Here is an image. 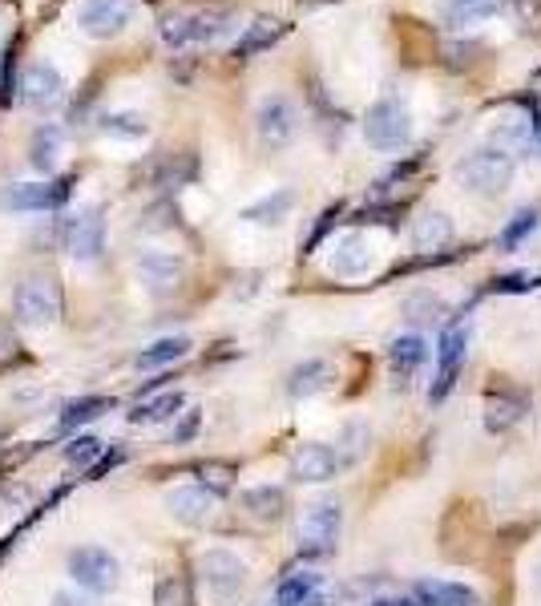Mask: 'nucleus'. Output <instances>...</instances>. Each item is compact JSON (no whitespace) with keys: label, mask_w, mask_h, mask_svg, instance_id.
Instances as JSON below:
<instances>
[{"label":"nucleus","mask_w":541,"mask_h":606,"mask_svg":"<svg viewBox=\"0 0 541 606\" xmlns=\"http://www.w3.org/2000/svg\"><path fill=\"white\" fill-rule=\"evenodd\" d=\"M235 25V9L227 5H194V9H170L158 17V37L170 49H186V45H210L227 37Z\"/></svg>","instance_id":"obj_1"},{"label":"nucleus","mask_w":541,"mask_h":606,"mask_svg":"<svg viewBox=\"0 0 541 606\" xmlns=\"http://www.w3.org/2000/svg\"><path fill=\"white\" fill-rule=\"evenodd\" d=\"M513 170H517V162L501 146H481V150H473L469 158L457 162V178L473 194H505L509 182H513Z\"/></svg>","instance_id":"obj_2"},{"label":"nucleus","mask_w":541,"mask_h":606,"mask_svg":"<svg viewBox=\"0 0 541 606\" xmlns=\"http://www.w3.org/2000/svg\"><path fill=\"white\" fill-rule=\"evenodd\" d=\"M13 316L25 328H49L61 316V287L49 275H29L21 279L17 295H13Z\"/></svg>","instance_id":"obj_3"},{"label":"nucleus","mask_w":541,"mask_h":606,"mask_svg":"<svg viewBox=\"0 0 541 606\" xmlns=\"http://www.w3.org/2000/svg\"><path fill=\"white\" fill-rule=\"evenodd\" d=\"M364 138L376 150H400V146H408V138H412L408 110L400 106L396 97H380L376 106L368 110V118H364Z\"/></svg>","instance_id":"obj_4"},{"label":"nucleus","mask_w":541,"mask_h":606,"mask_svg":"<svg viewBox=\"0 0 541 606\" xmlns=\"http://www.w3.org/2000/svg\"><path fill=\"white\" fill-rule=\"evenodd\" d=\"M69 574L77 586L93 590V594H110L122 578V566L110 550H97V546H81L69 554Z\"/></svg>","instance_id":"obj_5"},{"label":"nucleus","mask_w":541,"mask_h":606,"mask_svg":"<svg viewBox=\"0 0 541 606\" xmlns=\"http://www.w3.org/2000/svg\"><path fill=\"white\" fill-rule=\"evenodd\" d=\"M340 522H344V514H340L336 501L307 505L303 518H299V550L303 554H328L340 538Z\"/></svg>","instance_id":"obj_6"},{"label":"nucleus","mask_w":541,"mask_h":606,"mask_svg":"<svg viewBox=\"0 0 541 606\" xmlns=\"http://www.w3.org/2000/svg\"><path fill=\"white\" fill-rule=\"evenodd\" d=\"M255 134H259V142L263 146H271V150H279V146H287L295 134H299V110H295V101H287V97H263L259 101V110H255Z\"/></svg>","instance_id":"obj_7"},{"label":"nucleus","mask_w":541,"mask_h":606,"mask_svg":"<svg viewBox=\"0 0 541 606\" xmlns=\"http://www.w3.org/2000/svg\"><path fill=\"white\" fill-rule=\"evenodd\" d=\"M134 17V5L130 0H85L77 9V25L85 37H97V41H110L118 37Z\"/></svg>","instance_id":"obj_8"},{"label":"nucleus","mask_w":541,"mask_h":606,"mask_svg":"<svg viewBox=\"0 0 541 606\" xmlns=\"http://www.w3.org/2000/svg\"><path fill=\"white\" fill-rule=\"evenodd\" d=\"M65 251L73 255V259H97L101 251H105V211H97V207H85V211H77V215H69V223H65Z\"/></svg>","instance_id":"obj_9"},{"label":"nucleus","mask_w":541,"mask_h":606,"mask_svg":"<svg viewBox=\"0 0 541 606\" xmlns=\"http://www.w3.org/2000/svg\"><path fill=\"white\" fill-rule=\"evenodd\" d=\"M73 182H77L73 174L65 182H53V186H45V182H13L5 190V198H0V207H5V211H53L73 194Z\"/></svg>","instance_id":"obj_10"},{"label":"nucleus","mask_w":541,"mask_h":606,"mask_svg":"<svg viewBox=\"0 0 541 606\" xmlns=\"http://www.w3.org/2000/svg\"><path fill=\"white\" fill-rule=\"evenodd\" d=\"M465 352H469V328L465 324H449L441 332V344H437V380H432V400H441L453 388V380H457V372L465 364Z\"/></svg>","instance_id":"obj_11"},{"label":"nucleus","mask_w":541,"mask_h":606,"mask_svg":"<svg viewBox=\"0 0 541 606\" xmlns=\"http://www.w3.org/2000/svg\"><path fill=\"white\" fill-rule=\"evenodd\" d=\"M198 574H202V582H206L214 594H219V598L239 594L243 582H247V566H243L231 550H210V554H202Z\"/></svg>","instance_id":"obj_12"},{"label":"nucleus","mask_w":541,"mask_h":606,"mask_svg":"<svg viewBox=\"0 0 541 606\" xmlns=\"http://www.w3.org/2000/svg\"><path fill=\"white\" fill-rule=\"evenodd\" d=\"M21 93H25V101L33 110H53L57 101L65 97V77L53 69V65H33L29 73H25V81H21Z\"/></svg>","instance_id":"obj_13"},{"label":"nucleus","mask_w":541,"mask_h":606,"mask_svg":"<svg viewBox=\"0 0 541 606\" xmlns=\"http://www.w3.org/2000/svg\"><path fill=\"white\" fill-rule=\"evenodd\" d=\"M340 469V457L328 449V445H299L295 457H291V473L295 481H307V485H319V481H332Z\"/></svg>","instance_id":"obj_14"},{"label":"nucleus","mask_w":541,"mask_h":606,"mask_svg":"<svg viewBox=\"0 0 541 606\" xmlns=\"http://www.w3.org/2000/svg\"><path fill=\"white\" fill-rule=\"evenodd\" d=\"M166 505H170V514H174L178 522L202 526V522H210V514H214V493H206L202 485H178V489H170Z\"/></svg>","instance_id":"obj_15"},{"label":"nucleus","mask_w":541,"mask_h":606,"mask_svg":"<svg viewBox=\"0 0 541 606\" xmlns=\"http://www.w3.org/2000/svg\"><path fill=\"white\" fill-rule=\"evenodd\" d=\"M372 267V251H368V239L360 231H348L344 239H336L332 247V271L344 275V279H356Z\"/></svg>","instance_id":"obj_16"},{"label":"nucleus","mask_w":541,"mask_h":606,"mask_svg":"<svg viewBox=\"0 0 541 606\" xmlns=\"http://www.w3.org/2000/svg\"><path fill=\"white\" fill-rule=\"evenodd\" d=\"M138 275L150 291H170L182 279V259H174L170 251H146L138 259Z\"/></svg>","instance_id":"obj_17"},{"label":"nucleus","mask_w":541,"mask_h":606,"mask_svg":"<svg viewBox=\"0 0 541 606\" xmlns=\"http://www.w3.org/2000/svg\"><path fill=\"white\" fill-rule=\"evenodd\" d=\"M449 243H453V223H449V215L428 211V215H420V219L412 223V247H416L420 255L445 251Z\"/></svg>","instance_id":"obj_18"},{"label":"nucleus","mask_w":541,"mask_h":606,"mask_svg":"<svg viewBox=\"0 0 541 606\" xmlns=\"http://www.w3.org/2000/svg\"><path fill=\"white\" fill-rule=\"evenodd\" d=\"M283 33H287V25H283V21H275V17H259V21H251V25L243 29V37H239V45H235V57H239V61H247V57H255V53H267Z\"/></svg>","instance_id":"obj_19"},{"label":"nucleus","mask_w":541,"mask_h":606,"mask_svg":"<svg viewBox=\"0 0 541 606\" xmlns=\"http://www.w3.org/2000/svg\"><path fill=\"white\" fill-rule=\"evenodd\" d=\"M477 594L461 582H441V578H428L416 586V606H473Z\"/></svg>","instance_id":"obj_20"},{"label":"nucleus","mask_w":541,"mask_h":606,"mask_svg":"<svg viewBox=\"0 0 541 606\" xmlns=\"http://www.w3.org/2000/svg\"><path fill=\"white\" fill-rule=\"evenodd\" d=\"M243 505H247V514L259 518V522H279L287 497H283V489H275V485H255V489L243 493Z\"/></svg>","instance_id":"obj_21"},{"label":"nucleus","mask_w":541,"mask_h":606,"mask_svg":"<svg viewBox=\"0 0 541 606\" xmlns=\"http://www.w3.org/2000/svg\"><path fill=\"white\" fill-rule=\"evenodd\" d=\"M388 360H392V368H396L400 376H412V372L428 360V344H424L416 332L396 336V340H392V348H388Z\"/></svg>","instance_id":"obj_22"},{"label":"nucleus","mask_w":541,"mask_h":606,"mask_svg":"<svg viewBox=\"0 0 541 606\" xmlns=\"http://www.w3.org/2000/svg\"><path fill=\"white\" fill-rule=\"evenodd\" d=\"M57 154H61V130L57 126H41L33 134V146H29V162L37 174H53L57 170Z\"/></svg>","instance_id":"obj_23"},{"label":"nucleus","mask_w":541,"mask_h":606,"mask_svg":"<svg viewBox=\"0 0 541 606\" xmlns=\"http://www.w3.org/2000/svg\"><path fill=\"white\" fill-rule=\"evenodd\" d=\"M186 352H190V340H186V336H166V340H154L150 348H142L134 364L150 372V368H166V364H174V360H182Z\"/></svg>","instance_id":"obj_24"},{"label":"nucleus","mask_w":541,"mask_h":606,"mask_svg":"<svg viewBox=\"0 0 541 606\" xmlns=\"http://www.w3.org/2000/svg\"><path fill=\"white\" fill-rule=\"evenodd\" d=\"M114 400L110 396H81V400H69L65 413H61V429H81L89 421H97L101 413H110Z\"/></svg>","instance_id":"obj_25"},{"label":"nucleus","mask_w":541,"mask_h":606,"mask_svg":"<svg viewBox=\"0 0 541 606\" xmlns=\"http://www.w3.org/2000/svg\"><path fill=\"white\" fill-rule=\"evenodd\" d=\"M315 590H323V578L315 574V570H295V574H287L283 582H279V606H303Z\"/></svg>","instance_id":"obj_26"},{"label":"nucleus","mask_w":541,"mask_h":606,"mask_svg":"<svg viewBox=\"0 0 541 606\" xmlns=\"http://www.w3.org/2000/svg\"><path fill=\"white\" fill-rule=\"evenodd\" d=\"M287 211H291V190H275V194L259 198L255 207H247L243 219H247V223H259V227H275V223L287 219Z\"/></svg>","instance_id":"obj_27"},{"label":"nucleus","mask_w":541,"mask_h":606,"mask_svg":"<svg viewBox=\"0 0 541 606\" xmlns=\"http://www.w3.org/2000/svg\"><path fill=\"white\" fill-rule=\"evenodd\" d=\"M328 380H332V368L323 364V360H307V364H299L295 372H291V396H315V392H323L328 388Z\"/></svg>","instance_id":"obj_28"},{"label":"nucleus","mask_w":541,"mask_h":606,"mask_svg":"<svg viewBox=\"0 0 541 606\" xmlns=\"http://www.w3.org/2000/svg\"><path fill=\"white\" fill-rule=\"evenodd\" d=\"M178 409H182V392H162V396L138 404V409L130 413V421H134V425H158V421L178 417Z\"/></svg>","instance_id":"obj_29"},{"label":"nucleus","mask_w":541,"mask_h":606,"mask_svg":"<svg viewBox=\"0 0 541 606\" xmlns=\"http://www.w3.org/2000/svg\"><path fill=\"white\" fill-rule=\"evenodd\" d=\"M501 9V0H449V25L465 29V25H481Z\"/></svg>","instance_id":"obj_30"},{"label":"nucleus","mask_w":541,"mask_h":606,"mask_svg":"<svg viewBox=\"0 0 541 606\" xmlns=\"http://www.w3.org/2000/svg\"><path fill=\"white\" fill-rule=\"evenodd\" d=\"M517 421H521V400H513V396H489L485 400V425L493 433H505Z\"/></svg>","instance_id":"obj_31"},{"label":"nucleus","mask_w":541,"mask_h":606,"mask_svg":"<svg viewBox=\"0 0 541 606\" xmlns=\"http://www.w3.org/2000/svg\"><path fill=\"white\" fill-rule=\"evenodd\" d=\"M198 485L206 489V493H231V485H235V465H227V461H202L198 465Z\"/></svg>","instance_id":"obj_32"},{"label":"nucleus","mask_w":541,"mask_h":606,"mask_svg":"<svg viewBox=\"0 0 541 606\" xmlns=\"http://www.w3.org/2000/svg\"><path fill=\"white\" fill-rule=\"evenodd\" d=\"M533 227H537V211H533V207L517 211V215H513V223L501 231V247H505V251H513V247H517V243H521V239H525Z\"/></svg>","instance_id":"obj_33"},{"label":"nucleus","mask_w":541,"mask_h":606,"mask_svg":"<svg viewBox=\"0 0 541 606\" xmlns=\"http://www.w3.org/2000/svg\"><path fill=\"white\" fill-rule=\"evenodd\" d=\"M101 449H105V445H101L97 437H77L73 445H65V461L77 465V469H85V465H97Z\"/></svg>","instance_id":"obj_34"},{"label":"nucleus","mask_w":541,"mask_h":606,"mask_svg":"<svg viewBox=\"0 0 541 606\" xmlns=\"http://www.w3.org/2000/svg\"><path fill=\"white\" fill-rule=\"evenodd\" d=\"M101 126H105V134H118V138H146V130H150L138 114H110Z\"/></svg>","instance_id":"obj_35"},{"label":"nucleus","mask_w":541,"mask_h":606,"mask_svg":"<svg viewBox=\"0 0 541 606\" xmlns=\"http://www.w3.org/2000/svg\"><path fill=\"white\" fill-rule=\"evenodd\" d=\"M186 582L182 578H162L158 582V606H186Z\"/></svg>","instance_id":"obj_36"},{"label":"nucleus","mask_w":541,"mask_h":606,"mask_svg":"<svg viewBox=\"0 0 541 606\" xmlns=\"http://www.w3.org/2000/svg\"><path fill=\"white\" fill-rule=\"evenodd\" d=\"M13 89H17V85H13V49H9V53H5V81H0V106H5V101L13 97Z\"/></svg>","instance_id":"obj_37"},{"label":"nucleus","mask_w":541,"mask_h":606,"mask_svg":"<svg viewBox=\"0 0 541 606\" xmlns=\"http://www.w3.org/2000/svg\"><path fill=\"white\" fill-rule=\"evenodd\" d=\"M17 356V336L9 328H0V364H9Z\"/></svg>","instance_id":"obj_38"},{"label":"nucleus","mask_w":541,"mask_h":606,"mask_svg":"<svg viewBox=\"0 0 541 606\" xmlns=\"http://www.w3.org/2000/svg\"><path fill=\"white\" fill-rule=\"evenodd\" d=\"M198 433V413H186V421H182V429H178V441H186V437H194Z\"/></svg>","instance_id":"obj_39"},{"label":"nucleus","mask_w":541,"mask_h":606,"mask_svg":"<svg viewBox=\"0 0 541 606\" xmlns=\"http://www.w3.org/2000/svg\"><path fill=\"white\" fill-rule=\"evenodd\" d=\"M53 606H89L85 598H77V594H57L53 598Z\"/></svg>","instance_id":"obj_40"},{"label":"nucleus","mask_w":541,"mask_h":606,"mask_svg":"<svg viewBox=\"0 0 541 606\" xmlns=\"http://www.w3.org/2000/svg\"><path fill=\"white\" fill-rule=\"evenodd\" d=\"M368 606H416V602H408V598H376Z\"/></svg>","instance_id":"obj_41"},{"label":"nucleus","mask_w":541,"mask_h":606,"mask_svg":"<svg viewBox=\"0 0 541 606\" xmlns=\"http://www.w3.org/2000/svg\"><path fill=\"white\" fill-rule=\"evenodd\" d=\"M328 602H332V598H328V594H323V590H315V594H311V598H307V602H303V606H328Z\"/></svg>","instance_id":"obj_42"},{"label":"nucleus","mask_w":541,"mask_h":606,"mask_svg":"<svg viewBox=\"0 0 541 606\" xmlns=\"http://www.w3.org/2000/svg\"><path fill=\"white\" fill-rule=\"evenodd\" d=\"M533 134H537V150H541V118H533Z\"/></svg>","instance_id":"obj_43"},{"label":"nucleus","mask_w":541,"mask_h":606,"mask_svg":"<svg viewBox=\"0 0 541 606\" xmlns=\"http://www.w3.org/2000/svg\"><path fill=\"white\" fill-rule=\"evenodd\" d=\"M303 5L311 9V5H332V0H303Z\"/></svg>","instance_id":"obj_44"}]
</instances>
